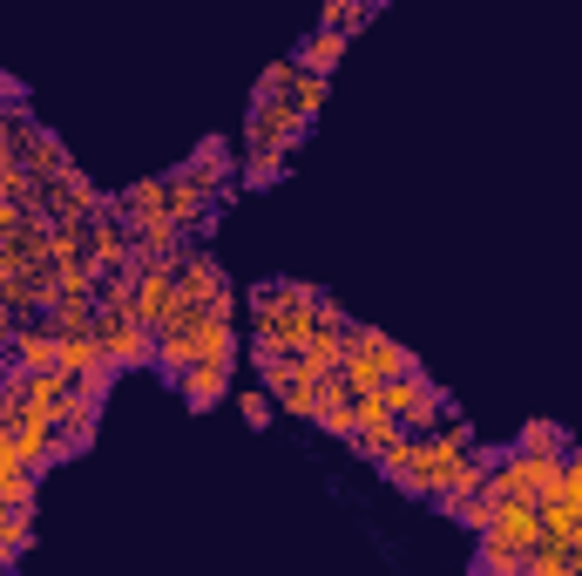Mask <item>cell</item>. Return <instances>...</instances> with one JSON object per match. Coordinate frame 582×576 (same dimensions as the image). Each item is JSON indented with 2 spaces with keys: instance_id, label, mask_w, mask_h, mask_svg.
I'll return each mask as SVG.
<instances>
[{
  "instance_id": "7c38bea8",
  "label": "cell",
  "mask_w": 582,
  "mask_h": 576,
  "mask_svg": "<svg viewBox=\"0 0 582 576\" xmlns=\"http://www.w3.org/2000/svg\"><path fill=\"white\" fill-rule=\"evenodd\" d=\"M509 448H541V454H562V448H569V434L556 428V420H528V428H522Z\"/></svg>"
},
{
  "instance_id": "8fae6325",
  "label": "cell",
  "mask_w": 582,
  "mask_h": 576,
  "mask_svg": "<svg viewBox=\"0 0 582 576\" xmlns=\"http://www.w3.org/2000/svg\"><path fill=\"white\" fill-rule=\"evenodd\" d=\"M238 414H244V428H251V434H264L271 420H278V400H271L264 387H244V394H238Z\"/></svg>"
},
{
  "instance_id": "277c9868",
  "label": "cell",
  "mask_w": 582,
  "mask_h": 576,
  "mask_svg": "<svg viewBox=\"0 0 582 576\" xmlns=\"http://www.w3.org/2000/svg\"><path fill=\"white\" fill-rule=\"evenodd\" d=\"M183 170L197 177V183H210L224 204L238 197V157H230V136H204V143H197V149L183 157Z\"/></svg>"
},
{
  "instance_id": "9c48e42d",
  "label": "cell",
  "mask_w": 582,
  "mask_h": 576,
  "mask_svg": "<svg viewBox=\"0 0 582 576\" xmlns=\"http://www.w3.org/2000/svg\"><path fill=\"white\" fill-rule=\"evenodd\" d=\"M373 14L379 0H319V27H339V34H360Z\"/></svg>"
},
{
  "instance_id": "4fadbf2b",
  "label": "cell",
  "mask_w": 582,
  "mask_h": 576,
  "mask_svg": "<svg viewBox=\"0 0 582 576\" xmlns=\"http://www.w3.org/2000/svg\"><path fill=\"white\" fill-rule=\"evenodd\" d=\"M562 495L582 509V448H569V488H562Z\"/></svg>"
},
{
  "instance_id": "52a82bcc",
  "label": "cell",
  "mask_w": 582,
  "mask_h": 576,
  "mask_svg": "<svg viewBox=\"0 0 582 576\" xmlns=\"http://www.w3.org/2000/svg\"><path fill=\"white\" fill-rule=\"evenodd\" d=\"M475 576H528V550L501 543V535H481V550H475Z\"/></svg>"
},
{
  "instance_id": "3957f363",
  "label": "cell",
  "mask_w": 582,
  "mask_h": 576,
  "mask_svg": "<svg viewBox=\"0 0 582 576\" xmlns=\"http://www.w3.org/2000/svg\"><path fill=\"white\" fill-rule=\"evenodd\" d=\"M312 136V123L278 95V102H251V115H244V143L238 149H278V157H292V149Z\"/></svg>"
},
{
  "instance_id": "5b68a950",
  "label": "cell",
  "mask_w": 582,
  "mask_h": 576,
  "mask_svg": "<svg viewBox=\"0 0 582 576\" xmlns=\"http://www.w3.org/2000/svg\"><path fill=\"white\" fill-rule=\"evenodd\" d=\"M176 394H183L190 414H210V407L230 394V360H197V366L176 380Z\"/></svg>"
},
{
  "instance_id": "30bf717a",
  "label": "cell",
  "mask_w": 582,
  "mask_h": 576,
  "mask_svg": "<svg viewBox=\"0 0 582 576\" xmlns=\"http://www.w3.org/2000/svg\"><path fill=\"white\" fill-rule=\"evenodd\" d=\"M292 75H298V55H278L264 75H258V89H251V102H278L285 89H292Z\"/></svg>"
},
{
  "instance_id": "6da1fadb",
  "label": "cell",
  "mask_w": 582,
  "mask_h": 576,
  "mask_svg": "<svg viewBox=\"0 0 582 576\" xmlns=\"http://www.w3.org/2000/svg\"><path fill=\"white\" fill-rule=\"evenodd\" d=\"M339 366H345V380H353V387H379V380H393V373H413L420 360L407 353L400 339H386L379 326H345Z\"/></svg>"
},
{
  "instance_id": "7a4b0ae2",
  "label": "cell",
  "mask_w": 582,
  "mask_h": 576,
  "mask_svg": "<svg viewBox=\"0 0 582 576\" xmlns=\"http://www.w3.org/2000/svg\"><path fill=\"white\" fill-rule=\"evenodd\" d=\"M95 339L115 373L129 366H157V326H142L136 313H115V305H95Z\"/></svg>"
},
{
  "instance_id": "ba28073f",
  "label": "cell",
  "mask_w": 582,
  "mask_h": 576,
  "mask_svg": "<svg viewBox=\"0 0 582 576\" xmlns=\"http://www.w3.org/2000/svg\"><path fill=\"white\" fill-rule=\"evenodd\" d=\"M345 42H353V34H339V27H312V34H305V42H298L292 55H298L305 68H326V75H332V68L345 61Z\"/></svg>"
},
{
  "instance_id": "8992f818",
  "label": "cell",
  "mask_w": 582,
  "mask_h": 576,
  "mask_svg": "<svg viewBox=\"0 0 582 576\" xmlns=\"http://www.w3.org/2000/svg\"><path fill=\"white\" fill-rule=\"evenodd\" d=\"M326 95H332V75L326 68H305L298 61V75H292V89H285V102L305 115V123H319V109H326Z\"/></svg>"
}]
</instances>
